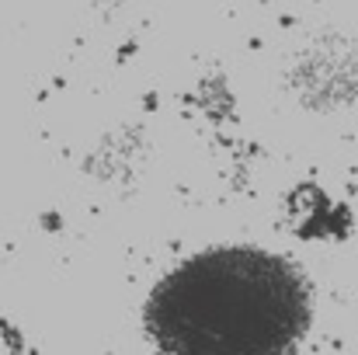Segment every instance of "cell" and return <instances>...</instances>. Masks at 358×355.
I'll use <instances>...</instances> for the list:
<instances>
[{
	"label": "cell",
	"instance_id": "obj_1",
	"mask_svg": "<svg viewBox=\"0 0 358 355\" xmlns=\"http://www.w3.org/2000/svg\"><path fill=\"white\" fill-rule=\"evenodd\" d=\"M313 317L296 265L261 247H213L171 268L143 307L164 355H289Z\"/></svg>",
	"mask_w": 358,
	"mask_h": 355
}]
</instances>
